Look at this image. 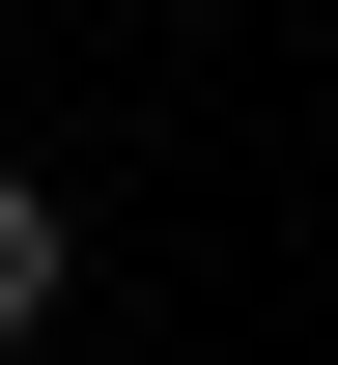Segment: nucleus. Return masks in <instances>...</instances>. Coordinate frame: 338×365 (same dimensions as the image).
<instances>
[{
    "mask_svg": "<svg viewBox=\"0 0 338 365\" xmlns=\"http://www.w3.org/2000/svg\"><path fill=\"white\" fill-rule=\"evenodd\" d=\"M29 337H56V197L0 169V365H29Z\"/></svg>",
    "mask_w": 338,
    "mask_h": 365,
    "instance_id": "f257e3e1",
    "label": "nucleus"
}]
</instances>
